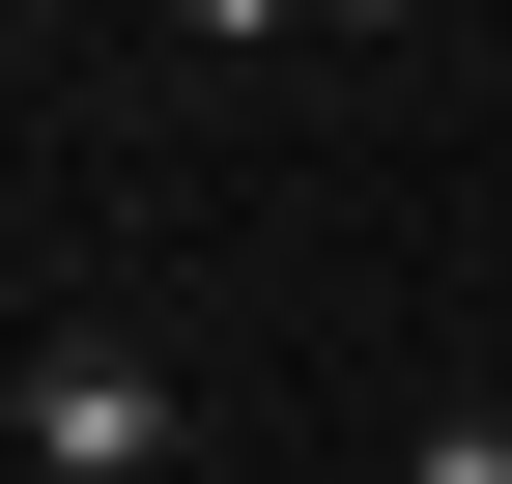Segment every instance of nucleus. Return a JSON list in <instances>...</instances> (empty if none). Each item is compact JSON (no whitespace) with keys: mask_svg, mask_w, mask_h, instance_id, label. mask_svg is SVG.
Here are the masks:
<instances>
[{"mask_svg":"<svg viewBox=\"0 0 512 484\" xmlns=\"http://www.w3.org/2000/svg\"><path fill=\"white\" fill-rule=\"evenodd\" d=\"M171 29H313V0H171Z\"/></svg>","mask_w":512,"mask_h":484,"instance_id":"7ed1b4c3","label":"nucleus"},{"mask_svg":"<svg viewBox=\"0 0 512 484\" xmlns=\"http://www.w3.org/2000/svg\"><path fill=\"white\" fill-rule=\"evenodd\" d=\"M313 29H399V0H313Z\"/></svg>","mask_w":512,"mask_h":484,"instance_id":"20e7f679","label":"nucleus"},{"mask_svg":"<svg viewBox=\"0 0 512 484\" xmlns=\"http://www.w3.org/2000/svg\"><path fill=\"white\" fill-rule=\"evenodd\" d=\"M29 484H171V371L143 342H57L29 371Z\"/></svg>","mask_w":512,"mask_h":484,"instance_id":"f257e3e1","label":"nucleus"},{"mask_svg":"<svg viewBox=\"0 0 512 484\" xmlns=\"http://www.w3.org/2000/svg\"><path fill=\"white\" fill-rule=\"evenodd\" d=\"M399 484H512V428H484V399H456V428H427V456H399Z\"/></svg>","mask_w":512,"mask_h":484,"instance_id":"f03ea898","label":"nucleus"}]
</instances>
